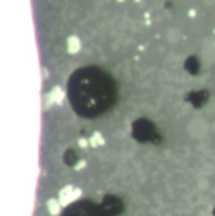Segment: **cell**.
Listing matches in <instances>:
<instances>
[{
  "instance_id": "cell-1",
  "label": "cell",
  "mask_w": 215,
  "mask_h": 216,
  "mask_svg": "<svg viewBox=\"0 0 215 216\" xmlns=\"http://www.w3.org/2000/svg\"><path fill=\"white\" fill-rule=\"evenodd\" d=\"M116 86L111 77L95 66L76 70L67 81V97L73 111L84 118H95L114 104Z\"/></svg>"
},
{
  "instance_id": "cell-2",
  "label": "cell",
  "mask_w": 215,
  "mask_h": 216,
  "mask_svg": "<svg viewBox=\"0 0 215 216\" xmlns=\"http://www.w3.org/2000/svg\"><path fill=\"white\" fill-rule=\"evenodd\" d=\"M61 216H99L96 206L89 201H76L67 206Z\"/></svg>"
},
{
  "instance_id": "cell-3",
  "label": "cell",
  "mask_w": 215,
  "mask_h": 216,
  "mask_svg": "<svg viewBox=\"0 0 215 216\" xmlns=\"http://www.w3.org/2000/svg\"><path fill=\"white\" fill-rule=\"evenodd\" d=\"M188 130H190L191 135H194L195 138H201L208 132V124H206L205 120L195 119L191 122V124L188 125Z\"/></svg>"
}]
</instances>
